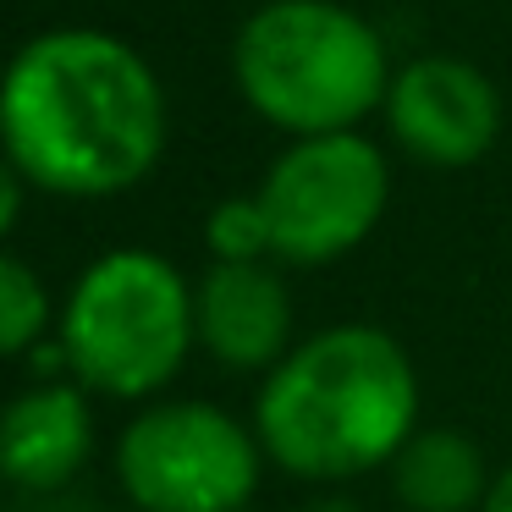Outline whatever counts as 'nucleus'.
I'll return each mask as SVG.
<instances>
[{
  "mask_svg": "<svg viewBox=\"0 0 512 512\" xmlns=\"http://www.w3.org/2000/svg\"><path fill=\"white\" fill-rule=\"evenodd\" d=\"M171 138V100L133 39L67 23L0 67V149L34 193L100 204L144 188Z\"/></svg>",
  "mask_w": 512,
  "mask_h": 512,
  "instance_id": "nucleus-1",
  "label": "nucleus"
},
{
  "mask_svg": "<svg viewBox=\"0 0 512 512\" xmlns=\"http://www.w3.org/2000/svg\"><path fill=\"white\" fill-rule=\"evenodd\" d=\"M254 430L270 463L303 485H347L375 474L419 430L413 353L380 325H325L265 369Z\"/></svg>",
  "mask_w": 512,
  "mask_h": 512,
  "instance_id": "nucleus-2",
  "label": "nucleus"
},
{
  "mask_svg": "<svg viewBox=\"0 0 512 512\" xmlns=\"http://www.w3.org/2000/svg\"><path fill=\"white\" fill-rule=\"evenodd\" d=\"M232 83L287 138L347 133L386 105L391 56L380 28L342 0H265L232 39Z\"/></svg>",
  "mask_w": 512,
  "mask_h": 512,
  "instance_id": "nucleus-3",
  "label": "nucleus"
},
{
  "mask_svg": "<svg viewBox=\"0 0 512 512\" xmlns=\"http://www.w3.org/2000/svg\"><path fill=\"white\" fill-rule=\"evenodd\" d=\"M67 375L111 402L166 397L199 347L193 281L160 248H105L78 270L56 314Z\"/></svg>",
  "mask_w": 512,
  "mask_h": 512,
  "instance_id": "nucleus-4",
  "label": "nucleus"
},
{
  "mask_svg": "<svg viewBox=\"0 0 512 512\" xmlns=\"http://www.w3.org/2000/svg\"><path fill=\"white\" fill-rule=\"evenodd\" d=\"M265 463L254 419L204 397H149L111 452L133 512H248Z\"/></svg>",
  "mask_w": 512,
  "mask_h": 512,
  "instance_id": "nucleus-5",
  "label": "nucleus"
},
{
  "mask_svg": "<svg viewBox=\"0 0 512 512\" xmlns=\"http://www.w3.org/2000/svg\"><path fill=\"white\" fill-rule=\"evenodd\" d=\"M276 259L292 270H320L375 237L391 204V160L369 133H309L287 138L259 177Z\"/></svg>",
  "mask_w": 512,
  "mask_h": 512,
  "instance_id": "nucleus-6",
  "label": "nucleus"
},
{
  "mask_svg": "<svg viewBox=\"0 0 512 512\" xmlns=\"http://www.w3.org/2000/svg\"><path fill=\"white\" fill-rule=\"evenodd\" d=\"M380 116H386L391 144L435 171L485 160L507 122L490 72H479L463 56H413L408 67H397Z\"/></svg>",
  "mask_w": 512,
  "mask_h": 512,
  "instance_id": "nucleus-7",
  "label": "nucleus"
},
{
  "mask_svg": "<svg viewBox=\"0 0 512 512\" xmlns=\"http://www.w3.org/2000/svg\"><path fill=\"white\" fill-rule=\"evenodd\" d=\"M94 391L78 380H34L0 408V485L17 496H61L94 457Z\"/></svg>",
  "mask_w": 512,
  "mask_h": 512,
  "instance_id": "nucleus-8",
  "label": "nucleus"
},
{
  "mask_svg": "<svg viewBox=\"0 0 512 512\" xmlns=\"http://www.w3.org/2000/svg\"><path fill=\"white\" fill-rule=\"evenodd\" d=\"M199 347L232 375H265L292 347V287L270 259H210L193 281Z\"/></svg>",
  "mask_w": 512,
  "mask_h": 512,
  "instance_id": "nucleus-9",
  "label": "nucleus"
},
{
  "mask_svg": "<svg viewBox=\"0 0 512 512\" xmlns=\"http://www.w3.org/2000/svg\"><path fill=\"white\" fill-rule=\"evenodd\" d=\"M391 496L408 512H479L490 490L485 452L468 430L452 424H419L386 463Z\"/></svg>",
  "mask_w": 512,
  "mask_h": 512,
  "instance_id": "nucleus-10",
  "label": "nucleus"
},
{
  "mask_svg": "<svg viewBox=\"0 0 512 512\" xmlns=\"http://www.w3.org/2000/svg\"><path fill=\"white\" fill-rule=\"evenodd\" d=\"M56 298H50L45 276L28 259L0 248V364L6 358H28L39 342L56 331Z\"/></svg>",
  "mask_w": 512,
  "mask_h": 512,
  "instance_id": "nucleus-11",
  "label": "nucleus"
},
{
  "mask_svg": "<svg viewBox=\"0 0 512 512\" xmlns=\"http://www.w3.org/2000/svg\"><path fill=\"white\" fill-rule=\"evenodd\" d=\"M204 248H210V259H232V265L276 259V237H270V215L259 204V193H232V199L210 204V215H204Z\"/></svg>",
  "mask_w": 512,
  "mask_h": 512,
  "instance_id": "nucleus-12",
  "label": "nucleus"
},
{
  "mask_svg": "<svg viewBox=\"0 0 512 512\" xmlns=\"http://www.w3.org/2000/svg\"><path fill=\"white\" fill-rule=\"evenodd\" d=\"M28 177L23 171L12 166V155H6V149H0V243H6V237L17 232V221H23V204H28Z\"/></svg>",
  "mask_w": 512,
  "mask_h": 512,
  "instance_id": "nucleus-13",
  "label": "nucleus"
},
{
  "mask_svg": "<svg viewBox=\"0 0 512 512\" xmlns=\"http://www.w3.org/2000/svg\"><path fill=\"white\" fill-rule=\"evenodd\" d=\"M479 512H512V463L501 474H490V490L479 501Z\"/></svg>",
  "mask_w": 512,
  "mask_h": 512,
  "instance_id": "nucleus-14",
  "label": "nucleus"
},
{
  "mask_svg": "<svg viewBox=\"0 0 512 512\" xmlns=\"http://www.w3.org/2000/svg\"><path fill=\"white\" fill-rule=\"evenodd\" d=\"M303 512H369V507H364V501H353V496H342V490H320Z\"/></svg>",
  "mask_w": 512,
  "mask_h": 512,
  "instance_id": "nucleus-15",
  "label": "nucleus"
}]
</instances>
